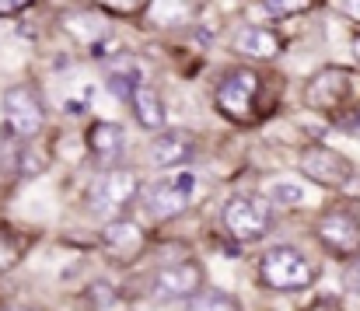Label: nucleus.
<instances>
[{"mask_svg": "<svg viewBox=\"0 0 360 311\" xmlns=\"http://www.w3.org/2000/svg\"><path fill=\"white\" fill-rule=\"evenodd\" d=\"M217 108L235 119V122H248L255 112V99H259V74L255 70H228L224 81L217 84Z\"/></svg>", "mask_w": 360, "mask_h": 311, "instance_id": "obj_7", "label": "nucleus"}, {"mask_svg": "<svg viewBox=\"0 0 360 311\" xmlns=\"http://www.w3.org/2000/svg\"><path fill=\"white\" fill-rule=\"evenodd\" d=\"M297 168L304 179H311L315 186H326V189H343L347 179L354 175V161L326 144H311L301 151L297 158Z\"/></svg>", "mask_w": 360, "mask_h": 311, "instance_id": "obj_6", "label": "nucleus"}, {"mask_svg": "<svg viewBox=\"0 0 360 311\" xmlns=\"http://www.w3.org/2000/svg\"><path fill=\"white\" fill-rule=\"evenodd\" d=\"M200 14V0H150L147 18L158 25H186Z\"/></svg>", "mask_w": 360, "mask_h": 311, "instance_id": "obj_15", "label": "nucleus"}, {"mask_svg": "<svg viewBox=\"0 0 360 311\" xmlns=\"http://www.w3.org/2000/svg\"><path fill=\"white\" fill-rule=\"evenodd\" d=\"M18 259H21V245H14L11 238H0V273L11 269Z\"/></svg>", "mask_w": 360, "mask_h": 311, "instance_id": "obj_23", "label": "nucleus"}, {"mask_svg": "<svg viewBox=\"0 0 360 311\" xmlns=\"http://www.w3.org/2000/svg\"><path fill=\"white\" fill-rule=\"evenodd\" d=\"M98 4H105V7H112V11H136L143 0H98Z\"/></svg>", "mask_w": 360, "mask_h": 311, "instance_id": "obj_25", "label": "nucleus"}, {"mask_svg": "<svg viewBox=\"0 0 360 311\" xmlns=\"http://www.w3.org/2000/svg\"><path fill=\"white\" fill-rule=\"evenodd\" d=\"M154 291H158L161 298L189 301L193 294L203 291V269H200V262L182 259V262H172V266L158 269V277H154Z\"/></svg>", "mask_w": 360, "mask_h": 311, "instance_id": "obj_10", "label": "nucleus"}, {"mask_svg": "<svg viewBox=\"0 0 360 311\" xmlns=\"http://www.w3.org/2000/svg\"><path fill=\"white\" fill-rule=\"evenodd\" d=\"M7 311H25V308H7Z\"/></svg>", "mask_w": 360, "mask_h": 311, "instance_id": "obj_30", "label": "nucleus"}, {"mask_svg": "<svg viewBox=\"0 0 360 311\" xmlns=\"http://www.w3.org/2000/svg\"><path fill=\"white\" fill-rule=\"evenodd\" d=\"M46 168H49V151L42 144H35V137L32 140H21V147H18V175L35 179Z\"/></svg>", "mask_w": 360, "mask_h": 311, "instance_id": "obj_17", "label": "nucleus"}, {"mask_svg": "<svg viewBox=\"0 0 360 311\" xmlns=\"http://www.w3.org/2000/svg\"><path fill=\"white\" fill-rule=\"evenodd\" d=\"M193 186H196V179L189 172H175L172 168L168 179H158V182H150L140 193V203H143V210L150 217L168 220V217H179V213L189 210V203H193Z\"/></svg>", "mask_w": 360, "mask_h": 311, "instance_id": "obj_5", "label": "nucleus"}, {"mask_svg": "<svg viewBox=\"0 0 360 311\" xmlns=\"http://www.w3.org/2000/svg\"><path fill=\"white\" fill-rule=\"evenodd\" d=\"M343 291H350V294L360 298V255H354L347 262V269H343Z\"/></svg>", "mask_w": 360, "mask_h": 311, "instance_id": "obj_22", "label": "nucleus"}, {"mask_svg": "<svg viewBox=\"0 0 360 311\" xmlns=\"http://www.w3.org/2000/svg\"><path fill=\"white\" fill-rule=\"evenodd\" d=\"M343 11L354 14V18H360V0H343Z\"/></svg>", "mask_w": 360, "mask_h": 311, "instance_id": "obj_28", "label": "nucleus"}, {"mask_svg": "<svg viewBox=\"0 0 360 311\" xmlns=\"http://www.w3.org/2000/svg\"><path fill=\"white\" fill-rule=\"evenodd\" d=\"M357 119H360V105H357Z\"/></svg>", "mask_w": 360, "mask_h": 311, "instance_id": "obj_31", "label": "nucleus"}, {"mask_svg": "<svg viewBox=\"0 0 360 311\" xmlns=\"http://www.w3.org/2000/svg\"><path fill=\"white\" fill-rule=\"evenodd\" d=\"M343 193L350 196V200H360V175L354 172L350 179H347V186H343Z\"/></svg>", "mask_w": 360, "mask_h": 311, "instance_id": "obj_27", "label": "nucleus"}, {"mask_svg": "<svg viewBox=\"0 0 360 311\" xmlns=\"http://www.w3.org/2000/svg\"><path fill=\"white\" fill-rule=\"evenodd\" d=\"M269 14H276V18H290V14H304V11H311V4L315 0H259Z\"/></svg>", "mask_w": 360, "mask_h": 311, "instance_id": "obj_21", "label": "nucleus"}, {"mask_svg": "<svg viewBox=\"0 0 360 311\" xmlns=\"http://www.w3.org/2000/svg\"><path fill=\"white\" fill-rule=\"evenodd\" d=\"M193 154H196V140L186 129H165L150 144V161L158 168H182L193 161Z\"/></svg>", "mask_w": 360, "mask_h": 311, "instance_id": "obj_12", "label": "nucleus"}, {"mask_svg": "<svg viewBox=\"0 0 360 311\" xmlns=\"http://www.w3.org/2000/svg\"><path fill=\"white\" fill-rule=\"evenodd\" d=\"M319 241L336 255V259H354L360 255V217L354 210H329L315 224Z\"/></svg>", "mask_w": 360, "mask_h": 311, "instance_id": "obj_8", "label": "nucleus"}, {"mask_svg": "<svg viewBox=\"0 0 360 311\" xmlns=\"http://www.w3.org/2000/svg\"><path fill=\"white\" fill-rule=\"evenodd\" d=\"M235 49L241 56H248V60H273L283 49V42H280L276 32H269L262 25H245L235 35Z\"/></svg>", "mask_w": 360, "mask_h": 311, "instance_id": "obj_13", "label": "nucleus"}, {"mask_svg": "<svg viewBox=\"0 0 360 311\" xmlns=\"http://www.w3.org/2000/svg\"><path fill=\"white\" fill-rule=\"evenodd\" d=\"M186 311H241L238 298L228 294V291H200L189 298V308Z\"/></svg>", "mask_w": 360, "mask_h": 311, "instance_id": "obj_19", "label": "nucleus"}, {"mask_svg": "<svg viewBox=\"0 0 360 311\" xmlns=\"http://www.w3.org/2000/svg\"><path fill=\"white\" fill-rule=\"evenodd\" d=\"M143 231H140V224H133V220H126V217H116V220H109L105 227H102V248H105V255L116 262V266H129V262H136L140 255H143Z\"/></svg>", "mask_w": 360, "mask_h": 311, "instance_id": "obj_9", "label": "nucleus"}, {"mask_svg": "<svg viewBox=\"0 0 360 311\" xmlns=\"http://www.w3.org/2000/svg\"><path fill=\"white\" fill-rule=\"evenodd\" d=\"M140 196V175L133 168H109L88 189V210L98 217H116Z\"/></svg>", "mask_w": 360, "mask_h": 311, "instance_id": "obj_4", "label": "nucleus"}, {"mask_svg": "<svg viewBox=\"0 0 360 311\" xmlns=\"http://www.w3.org/2000/svg\"><path fill=\"white\" fill-rule=\"evenodd\" d=\"M129 105H133V115L143 129H165V105H161V95L150 84L140 81L129 95Z\"/></svg>", "mask_w": 360, "mask_h": 311, "instance_id": "obj_14", "label": "nucleus"}, {"mask_svg": "<svg viewBox=\"0 0 360 311\" xmlns=\"http://www.w3.org/2000/svg\"><path fill=\"white\" fill-rule=\"evenodd\" d=\"M42 126H46V105H42L39 88L14 84L4 91V99H0V140L21 144V140L39 137Z\"/></svg>", "mask_w": 360, "mask_h": 311, "instance_id": "obj_1", "label": "nucleus"}, {"mask_svg": "<svg viewBox=\"0 0 360 311\" xmlns=\"http://www.w3.org/2000/svg\"><path fill=\"white\" fill-rule=\"evenodd\" d=\"M88 147L98 154V158H109L122 147V126L120 122H95L88 129Z\"/></svg>", "mask_w": 360, "mask_h": 311, "instance_id": "obj_18", "label": "nucleus"}, {"mask_svg": "<svg viewBox=\"0 0 360 311\" xmlns=\"http://www.w3.org/2000/svg\"><path fill=\"white\" fill-rule=\"evenodd\" d=\"M308 311H343V305H340L336 298H319V301H315Z\"/></svg>", "mask_w": 360, "mask_h": 311, "instance_id": "obj_26", "label": "nucleus"}, {"mask_svg": "<svg viewBox=\"0 0 360 311\" xmlns=\"http://www.w3.org/2000/svg\"><path fill=\"white\" fill-rule=\"evenodd\" d=\"M266 200L273 203V207H301L304 200H308V189L297 182V179H273V182H266Z\"/></svg>", "mask_w": 360, "mask_h": 311, "instance_id": "obj_16", "label": "nucleus"}, {"mask_svg": "<svg viewBox=\"0 0 360 311\" xmlns=\"http://www.w3.org/2000/svg\"><path fill=\"white\" fill-rule=\"evenodd\" d=\"M354 53H357V60H360V39H357V42H354Z\"/></svg>", "mask_w": 360, "mask_h": 311, "instance_id": "obj_29", "label": "nucleus"}, {"mask_svg": "<svg viewBox=\"0 0 360 311\" xmlns=\"http://www.w3.org/2000/svg\"><path fill=\"white\" fill-rule=\"evenodd\" d=\"M221 224L235 241H259L273 231V203L266 196L238 193L221 207Z\"/></svg>", "mask_w": 360, "mask_h": 311, "instance_id": "obj_3", "label": "nucleus"}, {"mask_svg": "<svg viewBox=\"0 0 360 311\" xmlns=\"http://www.w3.org/2000/svg\"><path fill=\"white\" fill-rule=\"evenodd\" d=\"M315 277H319L315 262L294 245H276V248L262 252V259H259V284L269 291H287V294L308 291L315 284Z\"/></svg>", "mask_w": 360, "mask_h": 311, "instance_id": "obj_2", "label": "nucleus"}, {"mask_svg": "<svg viewBox=\"0 0 360 311\" xmlns=\"http://www.w3.org/2000/svg\"><path fill=\"white\" fill-rule=\"evenodd\" d=\"M84 301H88V308H91V311H109L116 301H120V294H116V287H112V284L95 280V284H88Z\"/></svg>", "mask_w": 360, "mask_h": 311, "instance_id": "obj_20", "label": "nucleus"}, {"mask_svg": "<svg viewBox=\"0 0 360 311\" xmlns=\"http://www.w3.org/2000/svg\"><path fill=\"white\" fill-rule=\"evenodd\" d=\"M354 77H357V74H350V70H343V67L322 70V74L308 84V105H315V108H336V105H343L350 99V91H354Z\"/></svg>", "mask_w": 360, "mask_h": 311, "instance_id": "obj_11", "label": "nucleus"}, {"mask_svg": "<svg viewBox=\"0 0 360 311\" xmlns=\"http://www.w3.org/2000/svg\"><path fill=\"white\" fill-rule=\"evenodd\" d=\"M35 0H0V18H11V14H21L28 11Z\"/></svg>", "mask_w": 360, "mask_h": 311, "instance_id": "obj_24", "label": "nucleus"}]
</instances>
